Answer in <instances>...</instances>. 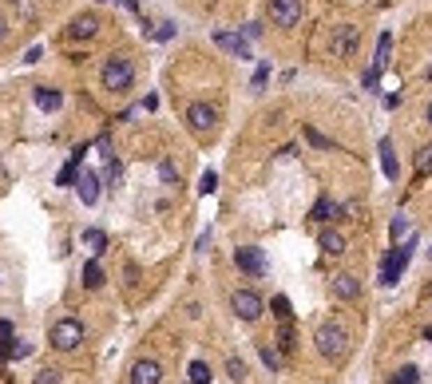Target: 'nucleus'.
Instances as JSON below:
<instances>
[{
  "instance_id": "15",
  "label": "nucleus",
  "mask_w": 432,
  "mask_h": 384,
  "mask_svg": "<svg viewBox=\"0 0 432 384\" xmlns=\"http://www.w3.org/2000/svg\"><path fill=\"white\" fill-rule=\"evenodd\" d=\"M318 246L325 249L329 258H341V254H345V238L337 234V230H321V234H318Z\"/></svg>"
},
{
  "instance_id": "41",
  "label": "nucleus",
  "mask_w": 432,
  "mask_h": 384,
  "mask_svg": "<svg viewBox=\"0 0 432 384\" xmlns=\"http://www.w3.org/2000/svg\"><path fill=\"white\" fill-rule=\"evenodd\" d=\"M429 123H432V103H429Z\"/></svg>"
},
{
  "instance_id": "24",
  "label": "nucleus",
  "mask_w": 432,
  "mask_h": 384,
  "mask_svg": "<svg viewBox=\"0 0 432 384\" xmlns=\"http://www.w3.org/2000/svg\"><path fill=\"white\" fill-rule=\"evenodd\" d=\"M389 48H393V36H389V32H381V40H377V60H373V68H381V72H385V63H389Z\"/></svg>"
},
{
  "instance_id": "14",
  "label": "nucleus",
  "mask_w": 432,
  "mask_h": 384,
  "mask_svg": "<svg viewBox=\"0 0 432 384\" xmlns=\"http://www.w3.org/2000/svg\"><path fill=\"white\" fill-rule=\"evenodd\" d=\"M32 100H36V107H40V112H60L64 95L56 91V87H36V91H32Z\"/></svg>"
},
{
  "instance_id": "34",
  "label": "nucleus",
  "mask_w": 432,
  "mask_h": 384,
  "mask_svg": "<svg viewBox=\"0 0 432 384\" xmlns=\"http://www.w3.org/2000/svg\"><path fill=\"white\" fill-rule=\"evenodd\" d=\"M306 139L313 143V147H334V143H329V139L321 135V131H313V127H306Z\"/></svg>"
},
{
  "instance_id": "16",
  "label": "nucleus",
  "mask_w": 432,
  "mask_h": 384,
  "mask_svg": "<svg viewBox=\"0 0 432 384\" xmlns=\"http://www.w3.org/2000/svg\"><path fill=\"white\" fill-rule=\"evenodd\" d=\"M381 171H385V178H393V183H396V174H401V167H396V151H393V139H381Z\"/></svg>"
},
{
  "instance_id": "29",
  "label": "nucleus",
  "mask_w": 432,
  "mask_h": 384,
  "mask_svg": "<svg viewBox=\"0 0 432 384\" xmlns=\"http://www.w3.org/2000/svg\"><path fill=\"white\" fill-rule=\"evenodd\" d=\"M270 309H274V317H278V321H290V317H294V309H290V298H274Z\"/></svg>"
},
{
  "instance_id": "26",
  "label": "nucleus",
  "mask_w": 432,
  "mask_h": 384,
  "mask_svg": "<svg viewBox=\"0 0 432 384\" xmlns=\"http://www.w3.org/2000/svg\"><path fill=\"white\" fill-rule=\"evenodd\" d=\"M84 285H87V289H99V285H103V270H99V261H87V266H84Z\"/></svg>"
},
{
  "instance_id": "11",
  "label": "nucleus",
  "mask_w": 432,
  "mask_h": 384,
  "mask_svg": "<svg viewBox=\"0 0 432 384\" xmlns=\"http://www.w3.org/2000/svg\"><path fill=\"white\" fill-rule=\"evenodd\" d=\"M214 44L223 52H230V56H238V60H250V40L246 36H234V32H214Z\"/></svg>"
},
{
  "instance_id": "7",
  "label": "nucleus",
  "mask_w": 432,
  "mask_h": 384,
  "mask_svg": "<svg viewBox=\"0 0 432 384\" xmlns=\"http://www.w3.org/2000/svg\"><path fill=\"white\" fill-rule=\"evenodd\" d=\"M234 266L242 273H250V277H262L266 273V254L258 246H242V249H234Z\"/></svg>"
},
{
  "instance_id": "9",
  "label": "nucleus",
  "mask_w": 432,
  "mask_h": 384,
  "mask_svg": "<svg viewBox=\"0 0 432 384\" xmlns=\"http://www.w3.org/2000/svg\"><path fill=\"white\" fill-rule=\"evenodd\" d=\"M353 48H357V28H353V24L334 28V40H329V56H334V60H345Z\"/></svg>"
},
{
  "instance_id": "21",
  "label": "nucleus",
  "mask_w": 432,
  "mask_h": 384,
  "mask_svg": "<svg viewBox=\"0 0 432 384\" xmlns=\"http://www.w3.org/2000/svg\"><path fill=\"white\" fill-rule=\"evenodd\" d=\"M84 246L91 249V254H103V249H107V234H103V230H84Z\"/></svg>"
},
{
  "instance_id": "19",
  "label": "nucleus",
  "mask_w": 432,
  "mask_h": 384,
  "mask_svg": "<svg viewBox=\"0 0 432 384\" xmlns=\"http://www.w3.org/2000/svg\"><path fill=\"white\" fill-rule=\"evenodd\" d=\"M337 214H341V206H337L334 199H318V206H313L309 218H313V222H329V218H337Z\"/></svg>"
},
{
  "instance_id": "5",
  "label": "nucleus",
  "mask_w": 432,
  "mask_h": 384,
  "mask_svg": "<svg viewBox=\"0 0 432 384\" xmlns=\"http://www.w3.org/2000/svg\"><path fill=\"white\" fill-rule=\"evenodd\" d=\"M230 309H234L242 321H258V317H262V298L254 293V289H234Z\"/></svg>"
},
{
  "instance_id": "20",
  "label": "nucleus",
  "mask_w": 432,
  "mask_h": 384,
  "mask_svg": "<svg viewBox=\"0 0 432 384\" xmlns=\"http://www.w3.org/2000/svg\"><path fill=\"white\" fill-rule=\"evenodd\" d=\"M186 381H191V384H210V364H207V360H191Z\"/></svg>"
},
{
  "instance_id": "22",
  "label": "nucleus",
  "mask_w": 432,
  "mask_h": 384,
  "mask_svg": "<svg viewBox=\"0 0 432 384\" xmlns=\"http://www.w3.org/2000/svg\"><path fill=\"white\" fill-rule=\"evenodd\" d=\"M13 341H16L13 321H0V360H8V348H13Z\"/></svg>"
},
{
  "instance_id": "1",
  "label": "nucleus",
  "mask_w": 432,
  "mask_h": 384,
  "mask_svg": "<svg viewBox=\"0 0 432 384\" xmlns=\"http://www.w3.org/2000/svg\"><path fill=\"white\" fill-rule=\"evenodd\" d=\"M313 345H318V353L325 360H341L349 353V333L337 321H321L313 329Z\"/></svg>"
},
{
  "instance_id": "12",
  "label": "nucleus",
  "mask_w": 432,
  "mask_h": 384,
  "mask_svg": "<svg viewBox=\"0 0 432 384\" xmlns=\"http://www.w3.org/2000/svg\"><path fill=\"white\" fill-rule=\"evenodd\" d=\"M96 32H99V16L96 13H80L72 24H68V36L72 40H91Z\"/></svg>"
},
{
  "instance_id": "8",
  "label": "nucleus",
  "mask_w": 432,
  "mask_h": 384,
  "mask_svg": "<svg viewBox=\"0 0 432 384\" xmlns=\"http://www.w3.org/2000/svg\"><path fill=\"white\" fill-rule=\"evenodd\" d=\"M270 20L278 28H294L301 20V0H270Z\"/></svg>"
},
{
  "instance_id": "13",
  "label": "nucleus",
  "mask_w": 432,
  "mask_h": 384,
  "mask_svg": "<svg viewBox=\"0 0 432 384\" xmlns=\"http://www.w3.org/2000/svg\"><path fill=\"white\" fill-rule=\"evenodd\" d=\"M75 190H80V202H84V206H96L99 202V174H91V171L75 174Z\"/></svg>"
},
{
  "instance_id": "10",
  "label": "nucleus",
  "mask_w": 432,
  "mask_h": 384,
  "mask_svg": "<svg viewBox=\"0 0 432 384\" xmlns=\"http://www.w3.org/2000/svg\"><path fill=\"white\" fill-rule=\"evenodd\" d=\"M159 381H163L159 360L143 357V360H135V364H131V384H159Z\"/></svg>"
},
{
  "instance_id": "36",
  "label": "nucleus",
  "mask_w": 432,
  "mask_h": 384,
  "mask_svg": "<svg viewBox=\"0 0 432 384\" xmlns=\"http://www.w3.org/2000/svg\"><path fill=\"white\" fill-rule=\"evenodd\" d=\"M36 384H60V372H56V369H44V372L36 376Z\"/></svg>"
},
{
  "instance_id": "42",
  "label": "nucleus",
  "mask_w": 432,
  "mask_h": 384,
  "mask_svg": "<svg viewBox=\"0 0 432 384\" xmlns=\"http://www.w3.org/2000/svg\"><path fill=\"white\" fill-rule=\"evenodd\" d=\"M429 341H432V329H429Z\"/></svg>"
},
{
  "instance_id": "18",
  "label": "nucleus",
  "mask_w": 432,
  "mask_h": 384,
  "mask_svg": "<svg viewBox=\"0 0 432 384\" xmlns=\"http://www.w3.org/2000/svg\"><path fill=\"white\" fill-rule=\"evenodd\" d=\"M84 155H87V147H75V151H72V159H68V167L60 171V178H56V183H60V186H72V183H75V174H80V159H84Z\"/></svg>"
},
{
  "instance_id": "28",
  "label": "nucleus",
  "mask_w": 432,
  "mask_h": 384,
  "mask_svg": "<svg viewBox=\"0 0 432 384\" xmlns=\"http://www.w3.org/2000/svg\"><path fill=\"white\" fill-rule=\"evenodd\" d=\"M226 376H230L234 384H242V381H246V360L230 357V360H226Z\"/></svg>"
},
{
  "instance_id": "4",
  "label": "nucleus",
  "mask_w": 432,
  "mask_h": 384,
  "mask_svg": "<svg viewBox=\"0 0 432 384\" xmlns=\"http://www.w3.org/2000/svg\"><path fill=\"white\" fill-rule=\"evenodd\" d=\"M412 242L417 238H408V242H401V246L385 258V266H381V285H396V277L405 273V266H408V258H412Z\"/></svg>"
},
{
  "instance_id": "40",
  "label": "nucleus",
  "mask_w": 432,
  "mask_h": 384,
  "mask_svg": "<svg viewBox=\"0 0 432 384\" xmlns=\"http://www.w3.org/2000/svg\"><path fill=\"white\" fill-rule=\"evenodd\" d=\"M8 40V24H4V16H0V44Z\"/></svg>"
},
{
  "instance_id": "6",
  "label": "nucleus",
  "mask_w": 432,
  "mask_h": 384,
  "mask_svg": "<svg viewBox=\"0 0 432 384\" xmlns=\"http://www.w3.org/2000/svg\"><path fill=\"white\" fill-rule=\"evenodd\" d=\"M186 123H191V131H198V135H210L214 123H218V112H214L210 103H191V107H186Z\"/></svg>"
},
{
  "instance_id": "43",
  "label": "nucleus",
  "mask_w": 432,
  "mask_h": 384,
  "mask_svg": "<svg viewBox=\"0 0 432 384\" xmlns=\"http://www.w3.org/2000/svg\"><path fill=\"white\" fill-rule=\"evenodd\" d=\"M429 258H432V249H429Z\"/></svg>"
},
{
  "instance_id": "38",
  "label": "nucleus",
  "mask_w": 432,
  "mask_h": 384,
  "mask_svg": "<svg viewBox=\"0 0 432 384\" xmlns=\"http://www.w3.org/2000/svg\"><path fill=\"white\" fill-rule=\"evenodd\" d=\"M266 79H270V68H266V63H262L258 72H254V87H262V84H266Z\"/></svg>"
},
{
  "instance_id": "30",
  "label": "nucleus",
  "mask_w": 432,
  "mask_h": 384,
  "mask_svg": "<svg viewBox=\"0 0 432 384\" xmlns=\"http://www.w3.org/2000/svg\"><path fill=\"white\" fill-rule=\"evenodd\" d=\"M214 190H218V174L207 171L202 178H198V194H214Z\"/></svg>"
},
{
  "instance_id": "37",
  "label": "nucleus",
  "mask_w": 432,
  "mask_h": 384,
  "mask_svg": "<svg viewBox=\"0 0 432 384\" xmlns=\"http://www.w3.org/2000/svg\"><path fill=\"white\" fill-rule=\"evenodd\" d=\"M377 79H381V68H369V72H365V87L373 91V87H377Z\"/></svg>"
},
{
  "instance_id": "33",
  "label": "nucleus",
  "mask_w": 432,
  "mask_h": 384,
  "mask_svg": "<svg viewBox=\"0 0 432 384\" xmlns=\"http://www.w3.org/2000/svg\"><path fill=\"white\" fill-rule=\"evenodd\" d=\"M278 341H282V348H285V353L294 348V329H290V321H282V333H278Z\"/></svg>"
},
{
  "instance_id": "2",
  "label": "nucleus",
  "mask_w": 432,
  "mask_h": 384,
  "mask_svg": "<svg viewBox=\"0 0 432 384\" xmlns=\"http://www.w3.org/2000/svg\"><path fill=\"white\" fill-rule=\"evenodd\" d=\"M99 79H103L107 91H127V87L135 84V63L127 60V56H112V60H103Z\"/></svg>"
},
{
  "instance_id": "31",
  "label": "nucleus",
  "mask_w": 432,
  "mask_h": 384,
  "mask_svg": "<svg viewBox=\"0 0 432 384\" xmlns=\"http://www.w3.org/2000/svg\"><path fill=\"white\" fill-rule=\"evenodd\" d=\"M159 178H163L167 186H171V183H179V171H174V162H167V159L159 162Z\"/></svg>"
},
{
  "instance_id": "27",
  "label": "nucleus",
  "mask_w": 432,
  "mask_h": 384,
  "mask_svg": "<svg viewBox=\"0 0 432 384\" xmlns=\"http://www.w3.org/2000/svg\"><path fill=\"white\" fill-rule=\"evenodd\" d=\"M258 357L266 360V369H270V372L282 369V357H278V348H274V345H258Z\"/></svg>"
},
{
  "instance_id": "23",
  "label": "nucleus",
  "mask_w": 432,
  "mask_h": 384,
  "mask_svg": "<svg viewBox=\"0 0 432 384\" xmlns=\"http://www.w3.org/2000/svg\"><path fill=\"white\" fill-rule=\"evenodd\" d=\"M389 384H420V372H417V364H401V369L393 372V381Z\"/></svg>"
},
{
  "instance_id": "32",
  "label": "nucleus",
  "mask_w": 432,
  "mask_h": 384,
  "mask_svg": "<svg viewBox=\"0 0 432 384\" xmlns=\"http://www.w3.org/2000/svg\"><path fill=\"white\" fill-rule=\"evenodd\" d=\"M417 167H420V174H432V147H424L417 155Z\"/></svg>"
},
{
  "instance_id": "39",
  "label": "nucleus",
  "mask_w": 432,
  "mask_h": 384,
  "mask_svg": "<svg viewBox=\"0 0 432 384\" xmlns=\"http://www.w3.org/2000/svg\"><path fill=\"white\" fill-rule=\"evenodd\" d=\"M40 56H44V52H40V48H28V52H24V63H36Z\"/></svg>"
},
{
  "instance_id": "25",
  "label": "nucleus",
  "mask_w": 432,
  "mask_h": 384,
  "mask_svg": "<svg viewBox=\"0 0 432 384\" xmlns=\"http://www.w3.org/2000/svg\"><path fill=\"white\" fill-rule=\"evenodd\" d=\"M389 234H393V246H401V242H408V238H412V226H408L405 218H393Z\"/></svg>"
},
{
  "instance_id": "17",
  "label": "nucleus",
  "mask_w": 432,
  "mask_h": 384,
  "mask_svg": "<svg viewBox=\"0 0 432 384\" xmlns=\"http://www.w3.org/2000/svg\"><path fill=\"white\" fill-rule=\"evenodd\" d=\"M334 293L341 301H353L361 293V285H357V277H353V273H341V277H334Z\"/></svg>"
},
{
  "instance_id": "3",
  "label": "nucleus",
  "mask_w": 432,
  "mask_h": 384,
  "mask_svg": "<svg viewBox=\"0 0 432 384\" xmlns=\"http://www.w3.org/2000/svg\"><path fill=\"white\" fill-rule=\"evenodd\" d=\"M80 341H84V321H80V317H60V321L48 329V345L60 348V353L80 348Z\"/></svg>"
},
{
  "instance_id": "35",
  "label": "nucleus",
  "mask_w": 432,
  "mask_h": 384,
  "mask_svg": "<svg viewBox=\"0 0 432 384\" xmlns=\"http://www.w3.org/2000/svg\"><path fill=\"white\" fill-rule=\"evenodd\" d=\"M155 40H174V24H171V20H163V24L155 28Z\"/></svg>"
}]
</instances>
